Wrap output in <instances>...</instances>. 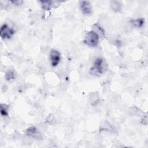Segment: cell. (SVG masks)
I'll return each instance as SVG.
<instances>
[{"label":"cell","mask_w":148,"mask_h":148,"mask_svg":"<svg viewBox=\"0 0 148 148\" xmlns=\"http://www.w3.org/2000/svg\"><path fill=\"white\" fill-rule=\"evenodd\" d=\"M108 68L106 60L101 57L96 58L94 62L93 66L90 69V74L92 76H100L105 73Z\"/></svg>","instance_id":"cell-1"},{"label":"cell","mask_w":148,"mask_h":148,"mask_svg":"<svg viewBox=\"0 0 148 148\" xmlns=\"http://www.w3.org/2000/svg\"><path fill=\"white\" fill-rule=\"evenodd\" d=\"M99 37L98 35L92 30L86 32L84 39V43L90 47H96L98 45Z\"/></svg>","instance_id":"cell-2"},{"label":"cell","mask_w":148,"mask_h":148,"mask_svg":"<svg viewBox=\"0 0 148 148\" xmlns=\"http://www.w3.org/2000/svg\"><path fill=\"white\" fill-rule=\"evenodd\" d=\"M25 135L37 140H40L43 138L42 133L34 126H31L26 130Z\"/></svg>","instance_id":"cell-3"},{"label":"cell","mask_w":148,"mask_h":148,"mask_svg":"<svg viewBox=\"0 0 148 148\" xmlns=\"http://www.w3.org/2000/svg\"><path fill=\"white\" fill-rule=\"evenodd\" d=\"M15 31L7 24H3L0 29V36L2 39H9L14 34Z\"/></svg>","instance_id":"cell-4"},{"label":"cell","mask_w":148,"mask_h":148,"mask_svg":"<svg viewBox=\"0 0 148 148\" xmlns=\"http://www.w3.org/2000/svg\"><path fill=\"white\" fill-rule=\"evenodd\" d=\"M50 64L52 66H56L61 60V54L60 53L55 49H51L50 51Z\"/></svg>","instance_id":"cell-5"},{"label":"cell","mask_w":148,"mask_h":148,"mask_svg":"<svg viewBox=\"0 0 148 148\" xmlns=\"http://www.w3.org/2000/svg\"><path fill=\"white\" fill-rule=\"evenodd\" d=\"M80 7L82 12L84 14L89 15L92 12L91 6L88 1H82L80 3Z\"/></svg>","instance_id":"cell-6"},{"label":"cell","mask_w":148,"mask_h":148,"mask_svg":"<svg viewBox=\"0 0 148 148\" xmlns=\"http://www.w3.org/2000/svg\"><path fill=\"white\" fill-rule=\"evenodd\" d=\"M88 102L92 106H96L100 102V96L98 92H92L88 95Z\"/></svg>","instance_id":"cell-7"},{"label":"cell","mask_w":148,"mask_h":148,"mask_svg":"<svg viewBox=\"0 0 148 148\" xmlns=\"http://www.w3.org/2000/svg\"><path fill=\"white\" fill-rule=\"evenodd\" d=\"M92 31H94L99 37L101 38H105L106 37L105 32L103 28L97 23L94 24L92 26Z\"/></svg>","instance_id":"cell-8"},{"label":"cell","mask_w":148,"mask_h":148,"mask_svg":"<svg viewBox=\"0 0 148 148\" xmlns=\"http://www.w3.org/2000/svg\"><path fill=\"white\" fill-rule=\"evenodd\" d=\"M17 72L14 69H9L5 74V79L9 82H14L17 78Z\"/></svg>","instance_id":"cell-9"},{"label":"cell","mask_w":148,"mask_h":148,"mask_svg":"<svg viewBox=\"0 0 148 148\" xmlns=\"http://www.w3.org/2000/svg\"><path fill=\"white\" fill-rule=\"evenodd\" d=\"M145 23V20L143 18H139L137 19H132L130 21L131 24L135 28L142 27Z\"/></svg>","instance_id":"cell-10"},{"label":"cell","mask_w":148,"mask_h":148,"mask_svg":"<svg viewBox=\"0 0 148 148\" xmlns=\"http://www.w3.org/2000/svg\"><path fill=\"white\" fill-rule=\"evenodd\" d=\"M39 3L42 8L45 10H49L53 6V1H40Z\"/></svg>","instance_id":"cell-11"},{"label":"cell","mask_w":148,"mask_h":148,"mask_svg":"<svg viewBox=\"0 0 148 148\" xmlns=\"http://www.w3.org/2000/svg\"><path fill=\"white\" fill-rule=\"evenodd\" d=\"M110 6L113 11L115 12H120L121 9V5L120 2L117 1H111Z\"/></svg>","instance_id":"cell-12"},{"label":"cell","mask_w":148,"mask_h":148,"mask_svg":"<svg viewBox=\"0 0 148 148\" xmlns=\"http://www.w3.org/2000/svg\"><path fill=\"white\" fill-rule=\"evenodd\" d=\"M111 131L113 130L112 127L110 124L107 121H103L100 125V131Z\"/></svg>","instance_id":"cell-13"},{"label":"cell","mask_w":148,"mask_h":148,"mask_svg":"<svg viewBox=\"0 0 148 148\" xmlns=\"http://www.w3.org/2000/svg\"><path fill=\"white\" fill-rule=\"evenodd\" d=\"M129 113L132 116H138L143 114V112L138 107L134 106L133 107H131L129 110Z\"/></svg>","instance_id":"cell-14"},{"label":"cell","mask_w":148,"mask_h":148,"mask_svg":"<svg viewBox=\"0 0 148 148\" xmlns=\"http://www.w3.org/2000/svg\"><path fill=\"white\" fill-rule=\"evenodd\" d=\"M8 110H9V105L2 103L0 105V112L1 115L3 117H6L8 115Z\"/></svg>","instance_id":"cell-15"},{"label":"cell","mask_w":148,"mask_h":148,"mask_svg":"<svg viewBox=\"0 0 148 148\" xmlns=\"http://www.w3.org/2000/svg\"><path fill=\"white\" fill-rule=\"evenodd\" d=\"M46 123L49 124H53L56 122L55 120V117L52 114L50 113L49 114V116L47 117L46 118Z\"/></svg>","instance_id":"cell-16"},{"label":"cell","mask_w":148,"mask_h":148,"mask_svg":"<svg viewBox=\"0 0 148 148\" xmlns=\"http://www.w3.org/2000/svg\"><path fill=\"white\" fill-rule=\"evenodd\" d=\"M10 2L11 3H12V5H14L16 6H19L21 5V4H23L24 3V2L23 1L21 0H16V1H10Z\"/></svg>","instance_id":"cell-17"},{"label":"cell","mask_w":148,"mask_h":148,"mask_svg":"<svg viewBox=\"0 0 148 148\" xmlns=\"http://www.w3.org/2000/svg\"><path fill=\"white\" fill-rule=\"evenodd\" d=\"M142 123L143 124L145 125H146L147 124V114H146L145 115L143 116V117H142Z\"/></svg>","instance_id":"cell-18"}]
</instances>
